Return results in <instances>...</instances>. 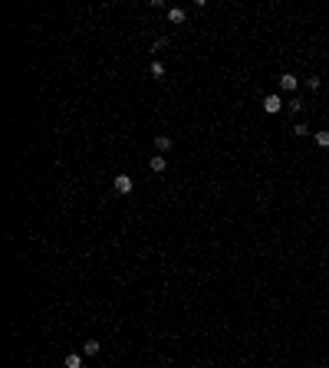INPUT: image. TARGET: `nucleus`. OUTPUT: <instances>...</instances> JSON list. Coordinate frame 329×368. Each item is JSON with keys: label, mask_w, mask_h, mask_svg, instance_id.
<instances>
[{"label": "nucleus", "mask_w": 329, "mask_h": 368, "mask_svg": "<svg viewBox=\"0 0 329 368\" xmlns=\"http://www.w3.org/2000/svg\"><path fill=\"white\" fill-rule=\"evenodd\" d=\"M82 355H99V342H96V339L82 342Z\"/></svg>", "instance_id": "39448f33"}, {"label": "nucleus", "mask_w": 329, "mask_h": 368, "mask_svg": "<svg viewBox=\"0 0 329 368\" xmlns=\"http://www.w3.org/2000/svg\"><path fill=\"white\" fill-rule=\"evenodd\" d=\"M303 105H306V102H303V99H300V96L286 102V108H290V112H303Z\"/></svg>", "instance_id": "1a4fd4ad"}, {"label": "nucleus", "mask_w": 329, "mask_h": 368, "mask_svg": "<svg viewBox=\"0 0 329 368\" xmlns=\"http://www.w3.org/2000/svg\"><path fill=\"white\" fill-rule=\"evenodd\" d=\"M155 148H158V152H168V148H171V138H168V135H158V138H155Z\"/></svg>", "instance_id": "6e6552de"}, {"label": "nucleus", "mask_w": 329, "mask_h": 368, "mask_svg": "<svg viewBox=\"0 0 329 368\" xmlns=\"http://www.w3.org/2000/svg\"><path fill=\"white\" fill-rule=\"evenodd\" d=\"M280 108H283V96H267L263 99V112H267V115H276V112H280Z\"/></svg>", "instance_id": "f03ea898"}, {"label": "nucleus", "mask_w": 329, "mask_h": 368, "mask_svg": "<svg viewBox=\"0 0 329 368\" xmlns=\"http://www.w3.org/2000/svg\"><path fill=\"white\" fill-rule=\"evenodd\" d=\"M316 145L319 148H329V131H316Z\"/></svg>", "instance_id": "9d476101"}, {"label": "nucleus", "mask_w": 329, "mask_h": 368, "mask_svg": "<svg viewBox=\"0 0 329 368\" xmlns=\"http://www.w3.org/2000/svg\"><path fill=\"white\" fill-rule=\"evenodd\" d=\"M112 187H115V194H132V187H135V181H132L129 174H115V181H112Z\"/></svg>", "instance_id": "f257e3e1"}, {"label": "nucleus", "mask_w": 329, "mask_h": 368, "mask_svg": "<svg viewBox=\"0 0 329 368\" xmlns=\"http://www.w3.org/2000/svg\"><path fill=\"white\" fill-rule=\"evenodd\" d=\"M152 76H158V79H162V76H164V66H162V63H158V59H152Z\"/></svg>", "instance_id": "9b49d317"}, {"label": "nucleus", "mask_w": 329, "mask_h": 368, "mask_svg": "<svg viewBox=\"0 0 329 368\" xmlns=\"http://www.w3.org/2000/svg\"><path fill=\"white\" fill-rule=\"evenodd\" d=\"M164 46H168V40H164V36H158V40L152 43V53H158V50H164Z\"/></svg>", "instance_id": "f8f14e48"}, {"label": "nucleus", "mask_w": 329, "mask_h": 368, "mask_svg": "<svg viewBox=\"0 0 329 368\" xmlns=\"http://www.w3.org/2000/svg\"><path fill=\"white\" fill-rule=\"evenodd\" d=\"M296 82H300V79H296L293 73H283V76H280V89H283V92H293Z\"/></svg>", "instance_id": "7ed1b4c3"}, {"label": "nucleus", "mask_w": 329, "mask_h": 368, "mask_svg": "<svg viewBox=\"0 0 329 368\" xmlns=\"http://www.w3.org/2000/svg\"><path fill=\"white\" fill-rule=\"evenodd\" d=\"M164 168H168V161H164L162 155H155V158H152V171H155V174H162Z\"/></svg>", "instance_id": "0eeeda50"}, {"label": "nucleus", "mask_w": 329, "mask_h": 368, "mask_svg": "<svg viewBox=\"0 0 329 368\" xmlns=\"http://www.w3.org/2000/svg\"><path fill=\"white\" fill-rule=\"evenodd\" d=\"M63 365H66V368H79V365H82V355H76V352H69Z\"/></svg>", "instance_id": "423d86ee"}, {"label": "nucleus", "mask_w": 329, "mask_h": 368, "mask_svg": "<svg viewBox=\"0 0 329 368\" xmlns=\"http://www.w3.org/2000/svg\"><path fill=\"white\" fill-rule=\"evenodd\" d=\"M168 20H171V23H185V20H188V13L181 10V7H171V10H168Z\"/></svg>", "instance_id": "20e7f679"}, {"label": "nucleus", "mask_w": 329, "mask_h": 368, "mask_svg": "<svg viewBox=\"0 0 329 368\" xmlns=\"http://www.w3.org/2000/svg\"><path fill=\"white\" fill-rule=\"evenodd\" d=\"M296 135H300V138H306V135H309V125H303V122H300V125H296Z\"/></svg>", "instance_id": "ddd939ff"}]
</instances>
